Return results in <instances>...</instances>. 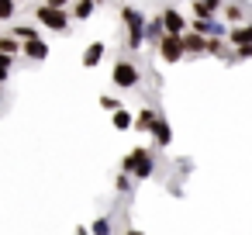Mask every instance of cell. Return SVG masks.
Segmentation results:
<instances>
[{
    "instance_id": "obj_21",
    "label": "cell",
    "mask_w": 252,
    "mask_h": 235,
    "mask_svg": "<svg viewBox=\"0 0 252 235\" xmlns=\"http://www.w3.org/2000/svg\"><path fill=\"white\" fill-rule=\"evenodd\" d=\"M118 190H131V180H128V173H121V176H118Z\"/></svg>"
},
{
    "instance_id": "obj_12",
    "label": "cell",
    "mask_w": 252,
    "mask_h": 235,
    "mask_svg": "<svg viewBox=\"0 0 252 235\" xmlns=\"http://www.w3.org/2000/svg\"><path fill=\"white\" fill-rule=\"evenodd\" d=\"M249 42H252V28H249V25L231 32V45H249Z\"/></svg>"
},
{
    "instance_id": "obj_14",
    "label": "cell",
    "mask_w": 252,
    "mask_h": 235,
    "mask_svg": "<svg viewBox=\"0 0 252 235\" xmlns=\"http://www.w3.org/2000/svg\"><path fill=\"white\" fill-rule=\"evenodd\" d=\"M0 49H4V52H11V56H14V52L21 49V38H18V35H4V38H0Z\"/></svg>"
},
{
    "instance_id": "obj_17",
    "label": "cell",
    "mask_w": 252,
    "mask_h": 235,
    "mask_svg": "<svg viewBox=\"0 0 252 235\" xmlns=\"http://www.w3.org/2000/svg\"><path fill=\"white\" fill-rule=\"evenodd\" d=\"M14 35L25 42V38H35V28H28V25H18V28H14Z\"/></svg>"
},
{
    "instance_id": "obj_11",
    "label": "cell",
    "mask_w": 252,
    "mask_h": 235,
    "mask_svg": "<svg viewBox=\"0 0 252 235\" xmlns=\"http://www.w3.org/2000/svg\"><path fill=\"white\" fill-rule=\"evenodd\" d=\"M94 7H97L94 0H80V4L73 7V18H76V21H83V18H90V14H94Z\"/></svg>"
},
{
    "instance_id": "obj_9",
    "label": "cell",
    "mask_w": 252,
    "mask_h": 235,
    "mask_svg": "<svg viewBox=\"0 0 252 235\" xmlns=\"http://www.w3.org/2000/svg\"><path fill=\"white\" fill-rule=\"evenodd\" d=\"M100 59H104V45H100V42H94V45L87 49V56H83V66H97Z\"/></svg>"
},
{
    "instance_id": "obj_22",
    "label": "cell",
    "mask_w": 252,
    "mask_h": 235,
    "mask_svg": "<svg viewBox=\"0 0 252 235\" xmlns=\"http://www.w3.org/2000/svg\"><path fill=\"white\" fill-rule=\"evenodd\" d=\"M45 4H52V7H63V4H66V0H45Z\"/></svg>"
},
{
    "instance_id": "obj_5",
    "label": "cell",
    "mask_w": 252,
    "mask_h": 235,
    "mask_svg": "<svg viewBox=\"0 0 252 235\" xmlns=\"http://www.w3.org/2000/svg\"><path fill=\"white\" fill-rule=\"evenodd\" d=\"M159 56H162L166 63H176V59H183V38L166 32V38L159 42Z\"/></svg>"
},
{
    "instance_id": "obj_10",
    "label": "cell",
    "mask_w": 252,
    "mask_h": 235,
    "mask_svg": "<svg viewBox=\"0 0 252 235\" xmlns=\"http://www.w3.org/2000/svg\"><path fill=\"white\" fill-rule=\"evenodd\" d=\"M152 132H156V142H159V145H169L173 132H169V125H166V121H152Z\"/></svg>"
},
{
    "instance_id": "obj_18",
    "label": "cell",
    "mask_w": 252,
    "mask_h": 235,
    "mask_svg": "<svg viewBox=\"0 0 252 235\" xmlns=\"http://www.w3.org/2000/svg\"><path fill=\"white\" fill-rule=\"evenodd\" d=\"M152 121H156L152 111H142V114H138V125H142V128H152Z\"/></svg>"
},
{
    "instance_id": "obj_3",
    "label": "cell",
    "mask_w": 252,
    "mask_h": 235,
    "mask_svg": "<svg viewBox=\"0 0 252 235\" xmlns=\"http://www.w3.org/2000/svg\"><path fill=\"white\" fill-rule=\"evenodd\" d=\"M38 21H42L45 28H52V32H63V28L69 25V18L63 14V7H52V4H42V7H38Z\"/></svg>"
},
{
    "instance_id": "obj_23",
    "label": "cell",
    "mask_w": 252,
    "mask_h": 235,
    "mask_svg": "<svg viewBox=\"0 0 252 235\" xmlns=\"http://www.w3.org/2000/svg\"><path fill=\"white\" fill-rule=\"evenodd\" d=\"M249 28H252V25H249Z\"/></svg>"
},
{
    "instance_id": "obj_20",
    "label": "cell",
    "mask_w": 252,
    "mask_h": 235,
    "mask_svg": "<svg viewBox=\"0 0 252 235\" xmlns=\"http://www.w3.org/2000/svg\"><path fill=\"white\" fill-rule=\"evenodd\" d=\"M100 107H107V111H114V107H121V101H114V97H107V94H104V97H100Z\"/></svg>"
},
{
    "instance_id": "obj_7",
    "label": "cell",
    "mask_w": 252,
    "mask_h": 235,
    "mask_svg": "<svg viewBox=\"0 0 252 235\" xmlns=\"http://www.w3.org/2000/svg\"><path fill=\"white\" fill-rule=\"evenodd\" d=\"M21 49H25V56H32V59H45V56H49V45H45L38 35H35V38H25Z\"/></svg>"
},
{
    "instance_id": "obj_6",
    "label": "cell",
    "mask_w": 252,
    "mask_h": 235,
    "mask_svg": "<svg viewBox=\"0 0 252 235\" xmlns=\"http://www.w3.org/2000/svg\"><path fill=\"white\" fill-rule=\"evenodd\" d=\"M159 21H162V32H169V35H183V18H180V11L166 7Z\"/></svg>"
},
{
    "instance_id": "obj_16",
    "label": "cell",
    "mask_w": 252,
    "mask_h": 235,
    "mask_svg": "<svg viewBox=\"0 0 252 235\" xmlns=\"http://www.w3.org/2000/svg\"><path fill=\"white\" fill-rule=\"evenodd\" d=\"M14 18V0H0V21Z\"/></svg>"
},
{
    "instance_id": "obj_15",
    "label": "cell",
    "mask_w": 252,
    "mask_h": 235,
    "mask_svg": "<svg viewBox=\"0 0 252 235\" xmlns=\"http://www.w3.org/2000/svg\"><path fill=\"white\" fill-rule=\"evenodd\" d=\"M7 76H11V52L0 49V83H4Z\"/></svg>"
},
{
    "instance_id": "obj_19",
    "label": "cell",
    "mask_w": 252,
    "mask_h": 235,
    "mask_svg": "<svg viewBox=\"0 0 252 235\" xmlns=\"http://www.w3.org/2000/svg\"><path fill=\"white\" fill-rule=\"evenodd\" d=\"M207 52H214V56H224V45H221L218 38H211V42H207Z\"/></svg>"
},
{
    "instance_id": "obj_4",
    "label": "cell",
    "mask_w": 252,
    "mask_h": 235,
    "mask_svg": "<svg viewBox=\"0 0 252 235\" xmlns=\"http://www.w3.org/2000/svg\"><path fill=\"white\" fill-rule=\"evenodd\" d=\"M111 80H114V87H121V90H131V87L138 83V69H135L131 63H114V73H111Z\"/></svg>"
},
{
    "instance_id": "obj_8",
    "label": "cell",
    "mask_w": 252,
    "mask_h": 235,
    "mask_svg": "<svg viewBox=\"0 0 252 235\" xmlns=\"http://www.w3.org/2000/svg\"><path fill=\"white\" fill-rule=\"evenodd\" d=\"M183 38V52H207V38L197 32V35H180Z\"/></svg>"
},
{
    "instance_id": "obj_13",
    "label": "cell",
    "mask_w": 252,
    "mask_h": 235,
    "mask_svg": "<svg viewBox=\"0 0 252 235\" xmlns=\"http://www.w3.org/2000/svg\"><path fill=\"white\" fill-rule=\"evenodd\" d=\"M114 128L128 132V128H131V114H128V111H121V107H114Z\"/></svg>"
},
{
    "instance_id": "obj_1",
    "label": "cell",
    "mask_w": 252,
    "mask_h": 235,
    "mask_svg": "<svg viewBox=\"0 0 252 235\" xmlns=\"http://www.w3.org/2000/svg\"><path fill=\"white\" fill-rule=\"evenodd\" d=\"M121 18H125V25H128V45L138 49V45H142V35H145V25H142L145 18H142L138 11H131V7H125Z\"/></svg>"
},
{
    "instance_id": "obj_2",
    "label": "cell",
    "mask_w": 252,
    "mask_h": 235,
    "mask_svg": "<svg viewBox=\"0 0 252 235\" xmlns=\"http://www.w3.org/2000/svg\"><path fill=\"white\" fill-rule=\"evenodd\" d=\"M125 169L135 173L138 180H145V176H152V156H149L145 149H135V152L125 159Z\"/></svg>"
}]
</instances>
